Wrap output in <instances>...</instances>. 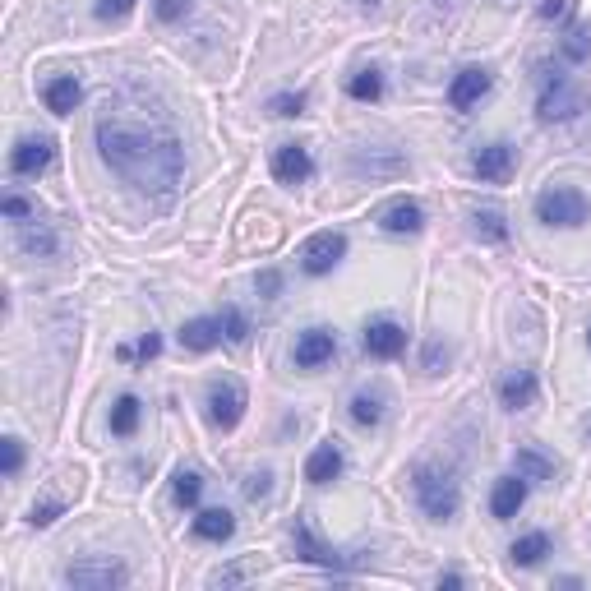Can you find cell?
Masks as SVG:
<instances>
[{"mask_svg": "<svg viewBox=\"0 0 591 591\" xmlns=\"http://www.w3.org/2000/svg\"><path fill=\"white\" fill-rule=\"evenodd\" d=\"M278 287H282V278H278V273H259V291H264V296H273Z\"/></svg>", "mask_w": 591, "mask_h": 591, "instance_id": "43", "label": "cell"}, {"mask_svg": "<svg viewBox=\"0 0 591 591\" xmlns=\"http://www.w3.org/2000/svg\"><path fill=\"white\" fill-rule=\"evenodd\" d=\"M273 176H278L282 185H301L314 176V157L305 153L301 144H282L278 153H273Z\"/></svg>", "mask_w": 591, "mask_h": 591, "instance_id": "13", "label": "cell"}, {"mask_svg": "<svg viewBox=\"0 0 591 591\" xmlns=\"http://www.w3.org/2000/svg\"><path fill=\"white\" fill-rule=\"evenodd\" d=\"M342 476V448L328 439V444H319L310 453V462H305V481L310 485H328V481H338Z\"/></svg>", "mask_w": 591, "mask_h": 591, "instance_id": "16", "label": "cell"}, {"mask_svg": "<svg viewBox=\"0 0 591 591\" xmlns=\"http://www.w3.org/2000/svg\"><path fill=\"white\" fill-rule=\"evenodd\" d=\"M365 5H379V0H365Z\"/></svg>", "mask_w": 591, "mask_h": 591, "instance_id": "45", "label": "cell"}, {"mask_svg": "<svg viewBox=\"0 0 591 591\" xmlns=\"http://www.w3.org/2000/svg\"><path fill=\"white\" fill-rule=\"evenodd\" d=\"M134 430H139V398H130V393H125L121 402H116V407H111V435H134Z\"/></svg>", "mask_w": 591, "mask_h": 591, "instance_id": "26", "label": "cell"}, {"mask_svg": "<svg viewBox=\"0 0 591 591\" xmlns=\"http://www.w3.org/2000/svg\"><path fill=\"white\" fill-rule=\"evenodd\" d=\"M185 10H190V0H153V14L162 19V24H176V19H185Z\"/></svg>", "mask_w": 591, "mask_h": 591, "instance_id": "32", "label": "cell"}, {"mask_svg": "<svg viewBox=\"0 0 591 591\" xmlns=\"http://www.w3.org/2000/svg\"><path fill=\"white\" fill-rule=\"evenodd\" d=\"M545 555H550V536H545V531H531V536L513 541V550H508V559L518 568H536Z\"/></svg>", "mask_w": 591, "mask_h": 591, "instance_id": "23", "label": "cell"}, {"mask_svg": "<svg viewBox=\"0 0 591 591\" xmlns=\"http://www.w3.org/2000/svg\"><path fill=\"white\" fill-rule=\"evenodd\" d=\"M559 51H564V61H587L591 56V33L587 28H568V37L559 42Z\"/></svg>", "mask_w": 591, "mask_h": 591, "instance_id": "29", "label": "cell"}, {"mask_svg": "<svg viewBox=\"0 0 591 591\" xmlns=\"http://www.w3.org/2000/svg\"><path fill=\"white\" fill-rule=\"evenodd\" d=\"M79 97H84V88H79L74 74H61V79H51V84L42 88V102H47V111H56V116H70V111L79 107Z\"/></svg>", "mask_w": 591, "mask_h": 591, "instance_id": "18", "label": "cell"}, {"mask_svg": "<svg viewBox=\"0 0 591 591\" xmlns=\"http://www.w3.org/2000/svg\"><path fill=\"white\" fill-rule=\"evenodd\" d=\"M568 14H573V0H541V19H550V24H559Z\"/></svg>", "mask_w": 591, "mask_h": 591, "instance_id": "35", "label": "cell"}, {"mask_svg": "<svg viewBox=\"0 0 591 591\" xmlns=\"http://www.w3.org/2000/svg\"><path fill=\"white\" fill-rule=\"evenodd\" d=\"M351 421L379 425L384 421V398H379V393H356V398H351Z\"/></svg>", "mask_w": 591, "mask_h": 591, "instance_id": "27", "label": "cell"}, {"mask_svg": "<svg viewBox=\"0 0 591 591\" xmlns=\"http://www.w3.org/2000/svg\"><path fill=\"white\" fill-rule=\"evenodd\" d=\"M471 231L481 236V241H508V222H504V213L499 208H476L471 213Z\"/></svg>", "mask_w": 591, "mask_h": 591, "instance_id": "24", "label": "cell"}, {"mask_svg": "<svg viewBox=\"0 0 591 591\" xmlns=\"http://www.w3.org/2000/svg\"><path fill=\"white\" fill-rule=\"evenodd\" d=\"M347 93L356 97V102H379V97H384V74L379 70H356L351 74V84H347Z\"/></svg>", "mask_w": 591, "mask_h": 591, "instance_id": "25", "label": "cell"}, {"mask_svg": "<svg viewBox=\"0 0 591 591\" xmlns=\"http://www.w3.org/2000/svg\"><path fill=\"white\" fill-rule=\"evenodd\" d=\"M444 365H448V347L444 342H430L425 347V374H444Z\"/></svg>", "mask_w": 591, "mask_h": 591, "instance_id": "33", "label": "cell"}, {"mask_svg": "<svg viewBox=\"0 0 591 591\" xmlns=\"http://www.w3.org/2000/svg\"><path fill=\"white\" fill-rule=\"evenodd\" d=\"M490 84H495V79H490V70H476V65H471V70H462L458 79L448 84V102H453L458 111H467V107H476V102L490 93Z\"/></svg>", "mask_w": 591, "mask_h": 591, "instance_id": "15", "label": "cell"}, {"mask_svg": "<svg viewBox=\"0 0 591 591\" xmlns=\"http://www.w3.org/2000/svg\"><path fill=\"white\" fill-rule=\"evenodd\" d=\"M582 111V93L573 84H568L564 74H541V97H536V116H541L545 125L555 121H573Z\"/></svg>", "mask_w": 591, "mask_h": 591, "instance_id": "4", "label": "cell"}, {"mask_svg": "<svg viewBox=\"0 0 591 591\" xmlns=\"http://www.w3.org/2000/svg\"><path fill=\"white\" fill-rule=\"evenodd\" d=\"M522 504H527V476H499L495 481V490H490V513H495L499 522H508V518H518L522 513Z\"/></svg>", "mask_w": 591, "mask_h": 591, "instance_id": "10", "label": "cell"}, {"mask_svg": "<svg viewBox=\"0 0 591 591\" xmlns=\"http://www.w3.org/2000/svg\"><path fill=\"white\" fill-rule=\"evenodd\" d=\"M222 338L236 342V347L250 338V324H245V314L236 310V305H227V310H222Z\"/></svg>", "mask_w": 591, "mask_h": 591, "instance_id": "30", "label": "cell"}, {"mask_svg": "<svg viewBox=\"0 0 591 591\" xmlns=\"http://www.w3.org/2000/svg\"><path fill=\"white\" fill-rule=\"evenodd\" d=\"M5 213H10V218H28V213H33V204H28V199H19V194H10V199H5Z\"/></svg>", "mask_w": 591, "mask_h": 591, "instance_id": "41", "label": "cell"}, {"mask_svg": "<svg viewBox=\"0 0 591 591\" xmlns=\"http://www.w3.org/2000/svg\"><path fill=\"white\" fill-rule=\"evenodd\" d=\"M333 351H338V338L328 333V328H305L301 338H296V365L301 370H319V365H328L333 361Z\"/></svg>", "mask_w": 591, "mask_h": 591, "instance_id": "9", "label": "cell"}, {"mask_svg": "<svg viewBox=\"0 0 591 591\" xmlns=\"http://www.w3.org/2000/svg\"><path fill=\"white\" fill-rule=\"evenodd\" d=\"M513 162H518V153H513V144H485L481 153L471 157V171L481 176V181H490V185H499V181H508L513 176Z\"/></svg>", "mask_w": 591, "mask_h": 591, "instance_id": "8", "label": "cell"}, {"mask_svg": "<svg viewBox=\"0 0 591 591\" xmlns=\"http://www.w3.org/2000/svg\"><path fill=\"white\" fill-rule=\"evenodd\" d=\"M291 541H296V555H301L305 564H319V568H342V559L333 555V550H324V545L314 541V531L305 527V522H296V527H291Z\"/></svg>", "mask_w": 591, "mask_h": 591, "instance_id": "19", "label": "cell"}, {"mask_svg": "<svg viewBox=\"0 0 591 591\" xmlns=\"http://www.w3.org/2000/svg\"><path fill=\"white\" fill-rule=\"evenodd\" d=\"M342 254H347V236L342 231H314L301 250V268L310 278H324V273H333L342 264Z\"/></svg>", "mask_w": 591, "mask_h": 591, "instance_id": "6", "label": "cell"}, {"mask_svg": "<svg viewBox=\"0 0 591 591\" xmlns=\"http://www.w3.org/2000/svg\"><path fill=\"white\" fill-rule=\"evenodd\" d=\"M24 250L51 254V250H56V236H51V231H24Z\"/></svg>", "mask_w": 591, "mask_h": 591, "instance_id": "36", "label": "cell"}, {"mask_svg": "<svg viewBox=\"0 0 591 591\" xmlns=\"http://www.w3.org/2000/svg\"><path fill=\"white\" fill-rule=\"evenodd\" d=\"M379 227H384L388 236H416V231L425 227V213H421V204H411V199H402V204L384 208V218H379Z\"/></svg>", "mask_w": 591, "mask_h": 591, "instance_id": "17", "label": "cell"}, {"mask_svg": "<svg viewBox=\"0 0 591 591\" xmlns=\"http://www.w3.org/2000/svg\"><path fill=\"white\" fill-rule=\"evenodd\" d=\"M56 518H61V504H37L33 513H28V522H33V527H51Z\"/></svg>", "mask_w": 591, "mask_h": 591, "instance_id": "39", "label": "cell"}, {"mask_svg": "<svg viewBox=\"0 0 591 591\" xmlns=\"http://www.w3.org/2000/svg\"><path fill=\"white\" fill-rule=\"evenodd\" d=\"M536 398H541V384H536V374H531V370H513V374L499 379V402H504L508 411L536 407Z\"/></svg>", "mask_w": 591, "mask_h": 591, "instance_id": "12", "label": "cell"}, {"mask_svg": "<svg viewBox=\"0 0 591 591\" xmlns=\"http://www.w3.org/2000/svg\"><path fill=\"white\" fill-rule=\"evenodd\" d=\"M157 351H162V338H157V333H148V338L139 342V356H144V361H153Z\"/></svg>", "mask_w": 591, "mask_h": 591, "instance_id": "42", "label": "cell"}, {"mask_svg": "<svg viewBox=\"0 0 591 591\" xmlns=\"http://www.w3.org/2000/svg\"><path fill=\"white\" fill-rule=\"evenodd\" d=\"M134 10V0H97V19H125Z\"/></svg>", "mask_w": 591, "mask_h": 591, "instance_id": "34", "label": "cell"}, {"mask_svg": "<svg viewBox=\"0 0 591 591\" xmlns=\"http://www.w3.org/2000/svg\"><path fill=\"white\" fill-rule=\"evenodd\" d=\"M208 582H213V587H236V582H245V568H218Z\"/></svg>", "mask_w": 591, "mask_h": 591, "instance_id": "40", "label": "cell"}, {"mask_svg": "<svg viewBox=\"0 0 591 591\" xmlns=\"http://www.w3.org/2000/svg\"><path fill=\"white\" fill-rule=\"evenodd\" d=\"M171 495H176V504H181V508H194V504H199V495H204V481H199L194 471H176Z\"/></svg>", "mask_w": 591, "mask_h": 591, "instance_id": "28", "label": "cell"}, {"mask_svg": "<svg viewBox=\"0 0 591 591\" xmlns=\"http://www.w3.org/2000/svg\"><path fill=\"white\" fill-rule=\"evenodd\" d=\"M513 471L518 476H527V481H555V458H545L541 448H518L513 453Z\"/></svg>", "mask_w": 591, "mask_h": 591, "instance_id": "20", "label": "cell"}, {"mask_svg": "<svg viewBox=\"0 0 591 591\" xmlns=\"http://www.w3.org/2000/svg\"><path fill=\"white\" fill-rule=\"evenodd\" d=\"M231 531H236V518H231L227 508H208L194 518V536L199 541H231Z\"/></svg>", "mask_w": 591, "mask_h": 591, "instance_id": "22", "label": "cell"}, {"mask_svg": "<svg viewBox=\"0 0 591 591\" xmlns=\"http://www.w3.org/2000/svg\"><path fill=\"white\" fill-rule=\"evenodd\" d=\"M61 578H65V587H79V591H111V587L130 582V568L121 559H84V564L65 568Z\"/></svg>", "mask_w": 591, "mask_h": 591, "instance_id": "5", "label": "cell"}, {"mask_svg": "<svg viewBox=\"0 0 591 591\" xmlns=\"http://www.w3.org/2000/svg\"><path fill=\"white\" fill-rule=\"evenodd\" d=\"M19 467H24V444H19V439H5V476H14Z\"/></svg>", "mask_w": 591, "mask_h": 591, "instance_id": "37", "label": "cell"}, {"mask_svg": "<svg viewBox=\"0 0 591 591\" xmlns=\"http://www.w3.org/2000/svg\"><path fill=\"white\" fill-rule=\"evenodd\" d=\"M411 485H416V504H421L425 518L448 522L453 513H458L462 490H458V481H453L448 471H439V467H416V471H411Z\"/></svg>", "mask_w": 591, "mask_h": 591, "instance_id": "2", "label": "cell"}, {"mask_svg": "<svg viewBox=\"0 0 591 591\" xmlns=\"http://www.w3.org/2000/svg\"><path fill=\"white\" fill-rule=\"evenodd\" d=\"M435 5H453V0H435Z\"/></svg>", "mask_w": 591, "mask_h": 591, "instance_id": "44", "label": "cell"}, {"mask_svg": "<svg viewBox=\"0 0 591 591\" xmlns=\"http://www.w3.org/2000/svg\"><path fill=\"white\" fill-rule=\"evenodd\" d=\"M587 213H591L587 194L573 190V185H550V190L536 194V218L545 227H582Z\"/></svg>", "mask_w": 591, "mask_h": 591, "instance_id": "3", "label": "cell"}, {"mask_svg": "<svg viewBox=\"0 0 591 591\" xmlns=\"http://www.w3.org/2000/svg\"><path fill=\"white\" fill-rule=\"evenodd\" d=\"M402 347H407V333H402L393 319H374V324L365 328V351H370V356H379V361H393V356H402Z\"/></svg>", "mask_w": 591, "mask_h": 591, "instance_id": "14", "label": "cell"}, {"mask_svg": "<svg viewBox=\"0 0 591 591\" xmlns=\"http://www.w3.org/2000/svg\"><path fill=\"white\" fill-rule=\"evenodd\" d=\"M51 157H56V148H51V139H19L14 144V153H10V167H14V176H42V171L51 167Z\"/></svg>", "mask_w": 591, "mask_h": 591, "instance_id": "11", "label": "cell"}, {"mask_svg": "<svg viewBox=\"0 0 591 591\" xmlns=\"http://www.w3.org/2000/svg\"><path fill=\"white\" fill-rule=\"evenodd\" d=\"M245 388L241 384H213L208 388V421L218 425V430H236L245 416Z\"/></svg>", "mask_w": 591, "mask_h": 591, "instance_id": "7", "label": "cell"}, {"mask_svg": "<svg viewBox=\"0 0 591 591\" xmlns=\"http://www.w3.org/2000/svg\"><path fill=\"white\" fill-rule=\"evenodd\" d=\"M268 490H273V476H268V471H259V476L245 481V499H264Z\"/></svg>", "mask_w": 591, "mask_h": 591, "instance_id": "38", "label": "cell"}, {"mask_svg": "<svg viewBox=\"0 0 591 591\" xmlns=\"http://www.w3.org/2000/svg\"><path fill=\"white\" fill-rule=\"evenodd\" d=\"M268 111H273V116H301V111H305V93H278L273 102H268Z\"/></svg>", "mask_w": 591, "mask_h": 591, "instance_id": "31", "label": "cell"}, {"mask_svg": "<svg viewBox=\"0 0 591 591\" xmlns=\"http://www.w3.org/2000/svg\"><path fill=\"white\" fill-rule=\"evenodd\" d=\"M97 153L125 185H134L139 194H157L167 199L181 185L185 153L181 144L162 130L148 125H125V121H97Z\"/></svg>", "mask_w": 591, "mask_h": 591, "instance_id": "1", "label": "cell"}, {"mask_svg": "<svg viewBox=\"0 0 591 591\" xmlns=\"http://www.w3.org/2000/svg\"><path fill=\"white\" fill-rule=\"evenodd\" d=\"M587 347H591V333H587Z\"/></svg>", "mask_w": 591, "mask_h": 591, "instance_id": "46", "label": "cell"}, {"mask_svg": "<svg viewBox=\"0 0 591 591\" xmlns=\"http://www.w3.org/2000/svg\"><path fill=\"white\" fill-rule=\"evenodd\" d=\"M222 342V319H190L181 328V347L190 351H213Z\"/></svg>", "mask_w": 591, "mask_h": 591, "instance_id": "21", "label": "cell"}]
</instances>
